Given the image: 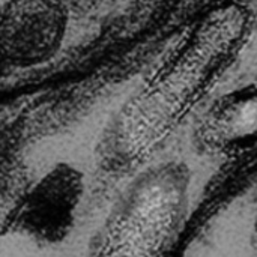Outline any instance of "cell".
I'll list each match as a JSON object with an SVG mask.
<instances>
[{
  "mask_svg": "<svg viewBox=\"0 0 257 257\" xmlns=\"http://www.w3.org/2000/svg\"><path fill=\"white\" fill-rule=\"evenodd\" d=\"M62 0H8L0 17V50L6 65L30 68L56 56L68 32Z\"/></svg>",
  "mask_w": 257,
  "mask_h": 257,
  "instance_id": "7a4b0ae2",
  "label": "cell"
},
{
  "mask_svg": "<svg viewBox=\"0 0 257 257\" xmlns=\"http://www.w3.org/2000/svg\"><path fill=\"white\" fill-rule=\"evenodd\" d=\"M196 143L212 155L233 157L257 145V83L221 95L202 114Z\"/></svg>",
  "mask_w": 257,
  "mask_h": 257,
  "instance_id": "3957f363",
  "label": "cell"
},
{
  "mask_svg": "<svg viewBox=\"0 0 257 257\" xmlns=\"http://www.w3.org/2000/svg\"><path fill=\"white\" fill-rule=\"evenodd\" d=\"M253 26L254 15L241 0H220L202 11L111 119L99 164L126 173L148 161L238 60Z\"/></svg>",
  "mask_w": 257,
  "mask_h": 257,
  "instance_id": "6da1fadb",
  "label": "cell"
}]
</instances>
